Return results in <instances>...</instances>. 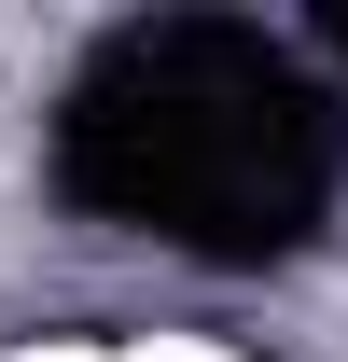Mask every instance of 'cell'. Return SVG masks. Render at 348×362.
<instances>
[{"mask_svg": "<svg viewBox=\"0 0 348 362\" xmlns=\"http://www.w3.org/2000/svg\"><path fill=\"white\" fill-rule=\"evenodd\" d=\"M320 28H335V56H348V0H335V14H320Z\"/></svg>", "mask_w": 348, "mask_h": 362, "instance_id": "cell-2", "label": "cell"}, {"mask_svg": "<svg viewBox=\"0 0 348 362\" xmlns=\"http://www.w3.org/2000/svg\"><path fill=\"white\" fill-rule=\"evenodd\" d=\"M348 112L251 14H139L56 98V195L195 265H293L335 223Z\"/></svg>", "mask_w": 348, "mask_h": 362, "instance_id": "cell-1", "label": "cell"}]
</instances>
